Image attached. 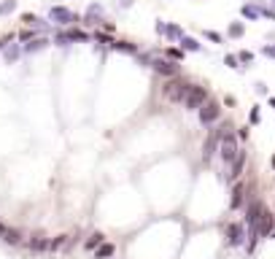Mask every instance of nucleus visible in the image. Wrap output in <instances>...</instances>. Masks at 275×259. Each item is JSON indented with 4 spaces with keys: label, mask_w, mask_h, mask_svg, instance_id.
Returning a JSON list of instances; mask_svg holds the SVG:
<instances>
[{
    "label": "nucleus",
    "mask_w": 275,
    "mask_h": 259,
    "mask_svg": "<svg viewBox=\"0 0 275 259\" xmlns=\"http://www.w3.org/2000/svg\"><path fill=\"white\" fill-rule=\"evenodd\" d=\"M219 154H221V162H224V165H232V162H235V157L240 154V146H238V135H235V132H230V127H227L224 138H221Z\"/></svg>",
    "instance_id": "obj_1"
},
{
    "label": "nucleus",
    "mask_w": 275,
    "mask_h": 259,
    "mask_svg": "<svg viewBox=\"0 0 275 259\" xmlns=\"http://www.w3.org/2000/svg\"><path fill=\"white\" fill-rule=\"evenodd\" d=\"M208 103V89H205V86H197V84H192L189 86V92H186V97H184V105H186V108H203V105Z\"/></svg>",
    "instance_id": "obj_2"
},
{
    "label": "nucleus",
    "mask_w": 275,
    "mask_h": 259,
    "mask_svg": "<svg viewBox=\"0 0 275 259\" xmlns=\"http://www.w3.org/2000/svg\"><path fill=\"white\" fill-rule=\"evenodd\" d=\"M219 116H221V108H219V103H213V100H208L203 108H200V122L203 124L219 122Z\"/></svg>",
    "instance_id": "obj_3"
},
{
    "label": "nucleus",
    "mask_w": 275,
    "mask_h": 259,
    "mask_svg": "<svg viewBox=\"0 0 275 259\" xmlns=\"http://www.w3.org/2000/svg\"><path fill=\"white\" fill-rule=\"evenodd\" d=\"M49 16L54 19V22H59V24H70V22H78V16L73 14L70 8H65V5H54Z\"/></svg>",
    "instance_id": "obj_4"
},
{
    "label": "nucleus",
    "mask_w": 275,
    "mask_h": 259,
    "mask_svg": "<svg viewBox=\"0 0 275 259\" xmlns=\"http://www.w3.org/2000/svg\"><path fill=\"white\" fill-rule=\"evenodd\" d=\"M227 243H230V246H243L246 243L243 224H230V227H227Z\"/></svg>",
    "instance_id": "obj_5"
},
{
    "label": "nucleus",
    "mask_w": 275,
    "mask_h": 259,
    "mask_svg": "<svg viewBox=\"0 0 275 259\" xmlns=\"http://www.w3.org/2000/svg\"><path fill=\"white\" fill-rule=\"evenodd\" d=\"M273 232H275V216L265 208V214L259 219V238H270Z\"/></svg>",
    "instance_id": "obj_6"
},
{
    "label": "nucleus",
    "mask_w": 275,
    "mask_h": 259,
    "mask_svg": "<svg viewBox=\"0 0 275 259\" xmlns=\"http://www.w3.org/2000/svg\"><path fill=\"white\" fill-rule=\"evenodd\" d=\"M189 86L192 84H186V81H170L167 84V97H170V100H184Z\"/></svg>",
    "instance_id": "obj_7"
},
{
    "label": "nucleus",
    "mask_w": 275,
    "mask_h": 259,
    "mask_svg": "<svg viewBox=\"0 0 275 259\" xmlns=\"http://www.w3.org/2000/svg\"><path fill=\"white\" fill-rule=\"evenodd\" d=\"M243 168H246V151L240 149V154L235 157V162L230 165V173H227V181H238V178H240V173H243Z\"/></svg>",
    "instance_id": "obj_8"
},
{
    "label": "nucleus",
    "mask_w": 275,
    "mask_h": 259,
    "mask_svg": "<svg viewBox=\"0 0 275 259\" xmlns=\"http://www.w3.org/2000/svg\"><path fill=\"white\" fill-rule=\"evenodd\" d=\"M154 70L162 73V76H178V65L170 62V59H157V62H151Z\"/></svg>",
    "instance_id": "obj_9"
},
{
    "label": "nucleus",
    "mask_w": 275,
    "mask_h": 259,
    "mask_svg": "<svg viewBox=\"0 0 275 259\" xmlns=\"http://www.w3.org/2000/svg\"><path fill=\"white\" fill-rule=\"evenodd\" d=\"M243 200H246V187L238 181V184L232 187V200H230V208H240V205H243Z\"/></svg>",
    "instance_id": "obj_10"
},
{
    "label": "nucleus",
    "mask_w": 275,
    "mask_h": 259,
    "mask_svg": "<svg viewBox=\"0 0 275 259\" xmlns=\"http://www.w3.org/2000/svg\"><path fill=\"white\" fill-rule=\"evenodd\" d=\"M181 46H184V51H203V43H200L197 38H192V35L181 38Z\"/></svg>",
    "instance_id": "obj_11"
},
{
    "label": "nucleus",
    "mask_w": 275,
    "mask_h": 259,
    "mask_svg": "<svg viewBox=\"0 0 275 259\" xmlns=\"http://www.w3.org/2000/svg\"><path fill=\"white\" fill-rule=\"evenodd\" d=\"M113 251H116V249H113L111 243H100L97 249H95V259H111Z\"/></svg>",
    "instance_id": "obj_12"
},
{
    "label": "nucleus",
    "mask_w": 275,
    "mask_h": 259,
    "mask_svg": "<svg viewBox=\"0 0 275 259\" xmlns=\"http://www.w3.org/2000/svg\"><path fill=\"white\" fill-rule=\"evenodd\" d=\"M227 32H230V38H243L246 24H243V22H232V24H230V30H227Z\"/></svg>",
    "instance_id": "obj_13"
},
{
    "label": "nucleus",
    "mask_w": 275,
    "mask_h": 259,
    "mask_svg": "<svg viewBox=\"0 0 275 259\" xmlns=\"http://www.w3.org/2000/svg\"><path fill=\"white\" fill-rule=\"evenodd\" d=\"M30 249H32V251H49V241H46V238H32V241H30Z\"/></svg>",
    "instance_id": "obj_14"
},
{
    "label": "nucleus",
    "mask_w": 275,
    "mask_h": 259,
    "mask_svg": "<svg viewBox=\"0 0 275 259\" xmlns=\"http://www.w3.org/2000/svg\"><path fill=\"white\" fill-rule=\"evenodd\" d=\"M240 14H243L246 19H259L262 11L257 8V5H243V8H240Z\"/></svg>",
    "instance_id": "obj_15"
},
{
    "label": "nucleus",
    "mask_w": 275,
    "mask_h": 259,
    "mask_svg": "<svg viewBox=\"0 0 275 259\" xmlns=\"http://www.w3.org/2000/svg\"><path fill=\"white\" fill-rule=\"evenodd\" d=\"M111 46H113V49H122V51H127V54H135V46H132L130 41H113Z\"/></svg>",
    "instance_id": "obj_16"
},
{
    "label": "nucleus",
    "mask_w": 275,
    "mask_h": 259,
    "mask_svg": "<svg viewBox=\"0 0 275 259\" xmlns=\"http://www.w3.org/2000/svg\"><path fill=\"white\" fill-rule=\"evenodd\" d=\"M100 243H103V232H95V235H89V241H86V249H92V251H95Z\"/></svg>",
    "instance_id": "obj_17"
},
{
    "label": "nucleus",
    "mask_w": 275,
    "mask_h": 259,
    "mask_svg": "<svg viewBox=\"0 0 275 259\" xmlns=\"http://www.w3.org/2000/svg\"><path fill=\"white\" fill-rule=\"evenodd\" d=\"M224 65H227V68H235V70L243 68V65H240V57H238V54H227V57H224Z\"/></svg>",
    "instance_id": "obj_18"
},
{
    "label": "nucleus",
    "mask_w": 275,
    "mask_h": 259,
    "mask_svg": "<svg viewBox=\"0 0 275 259\" xmlns=\"http://www.w3.org/2000/svg\"><path fill=\"white\" fill-rule=\"evenodd\" d=\"M65 241H68V235H62V238H57V241H49V251H57V249H62Z\"/></svg>",
    "instance_id": "obj_19"
},
{
    "label": "nucleus",
    "mask_w": 275,
    "mask_h": 259,
    "mask_svg": "<svg viewBox=\"0 0 275 259\" xmlns=\"http://www.w3.org/2000/svg\"><path fill=\"white\" fill-rule=\"evenodd\" d=\"M205 38H208V41H213V43L224 41V38H221V32H216V30H205Z\"/></svg>",
    "instance_id": "obj_20"
},
{
    "label": "nucleus",
    "mask_w": 275,
    "mask_h": 259,
    "mask_svg": "<svg viewBox=\"0 0 275 259\" xmlns=\"http://www.w3.org/2000/svg\"><path fill=\"white\" fill-rule=\"evenodd\" d=\"M248 119H251V124H259V122H262V114H259V105H257V108H251V114H248Z\"/></svg>",
    "instance_id": "obj_21"
},
{
    "label": "nucleus",
    "mask_w": 275,
    "mask_h": 259,
    "mask_svg": "<svg viewBox=\"0 0 275 259\" xmlns=\"http://www.w3.org/2000/svg\"><path fill=\"white\" fill-rule=\"evenodd\" d=\"M8 235H11V230H8V227H5V224H3V222H0V241H3V243H5V241H8Z\"/></svg>",
    "instance_id": "obj_22"
},
{
    "label": "nucleus",
    "mask_w": 275,
    "mask_h": 259,
    "mask_svg": "<svg viewBox=\"0 0 275 259\" xmlns=\"http://www.w3.org/2000/svg\"><path fill=\"white\" fill-rule=\"evenodd\" d=\"M167 57H170V59H181V57H184V49H167Z\"/></svg>",
    "instance_id": "obj_23"
},
{
    "label": "nucleus",
    "mask_w": 275,
    "mask_h": 259,
    "mask_svg": "<svg viewBox=\"0 0 275 259\" xmlns=\"http://www.w3.org/2000/svg\"><path fill=\"white\" fill-rule=\"evenodd\" d=\"M8 11H14V0H8V3H0V14H8Z\"/></svg>",
    "instance_id": "obj_24"
},
{
    "label": "nucleus",
    "mask_w": 275,
    "mask_h": 259,
    "mask_svg": "<svg viewBox=\"0 0 275 259\" xmlns=\"http://www.w3.org/2000/svg\"><path fill=\"white\" fill-rule=\"evenodd\" d=\"M238 57H240V62H246V65H248V62H254V54H251V51H240Z\"/></svg>",
    "instance_id": "obj_25"
},
{
    "label": "nucleus",
    "mask_w": 275,
    "mask_h": 259,
    "mask_svg": "<svg viewBox=\"0 0 275 259\" xmlns=\"http://www.w3.org/2000/svg\"><path fill=\"white\" fill-rule=\"evenodd\" d=\"M22 19H24L27 24H32V27H35V24H41V19H38V16H32V14H24Z\"/></svg>",
    "instance_id": "obj_26"
},
{
    "label": "nucleus",
    "mask_w": 275,
    "mask_h": 259,
    "mask_svg": "<svg viewBox=\"0 0 275 259\" xmlns=\"http://www.w3.org/2000/svg\"><path fill=\"white\" fill-rule=\"evenodd\" d=\"M262 54H267V57L275 59V46H265V49H262Z\"/></svg>",
    "instance_id": "obj_27"
},
{
    "label": "nucleus",
    "mask_w": 275,
    "mask_h": 259,
    "mask_svg": "<svg viewBox=\"0 0 275 259\" xmlns=\"http://www.w3.org/2000/svg\"><path fill=\"white\" fill-rule=\"evenodd\" d=\"M257 92H259V95H267V84L259 81V84H257Z\"/></svg>",
    "instance_id": "obj_28"
},
{
    "label": "nucleus",
    "mask_w": 275,
    "mask_h": 259,
    "mask_svg": "<svg viewBox=\"0 0 275 259\" xmlns=\"http://www.w3.org/2000/svg\"><path fill=\"white\" fill-rule=\"evenodd\" d=\"M262 11V16H270V19H275V11H270V8H259Z\"/></svg>",
    "instance_id": "obj_29"
},
{
    "label": "nucleus",
    "mask_w": 275,
    "mask_h": 259,
    "mask_svg": "<svg viewBox=\"0 0 275 259\" xmlns=\"http://www.w3.org/2000/svg\"><path fill=\"white\" fill-rule=\"evenodd\" d=\"M270 108L275 111V97H270Z\"/></svg>",
    "instance_id": "obj_30"
},
{
    "label": "nucleus",
    "mask_w": 275,
    "mask_h": 259,
    "mask_svg": "<svg viewBox=\"0 0 275 259\" xmlns=\"http://www.w3.org/2000/svg\"><path fill=\"white\" fill-rule=\"evenodd\" d=\"M122 5H132V0H122Z\"/></svg>",
    "instance_id": "obj_31"
},
{
    "label": "nucleus",
    "mask_w": 275,
    "mask_h": 259,
    "mask_svg": "<svg viewBox=\"0 0 275 259\" xmlns=\"http://www.w3.org/2000/svg\"><path fill=\"white\" fill-rule=\"evenodd\" d=\"M270 165H273V170H275V154H273V159H270Z\"/></svg>",
    "instance_id": "obj_32"
},
{
    "label": "nucleus",
    "mask_w": 275,
    "mask_h": 259,
    "mask_svg": "<svg viewBox=\"0 0 275 259\" xmlns=\"http://www.w3.org/2000/svg\"><path fill=\"white\" fill-rule=\"evenodd\" d=\"M273 238H275V232H273Z\"/></svg>",
    "instance_id": "obj_33"
},
{
    "label": "nucleus",
    "mask_w": 275,
    "mask_h": 259,
    "mask_svg": "<svg viewBox=\"0 0 275 259\" xmlns=\"http://www.w3.org/2000/svg\"><path fill=\"white\" fill-rule=\"evenodd\" d=\"M273 3H275V0H273Z\"/></svg>",
    "instance_id": "obj_34"
}]
</instances>
